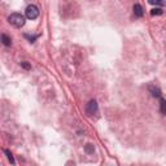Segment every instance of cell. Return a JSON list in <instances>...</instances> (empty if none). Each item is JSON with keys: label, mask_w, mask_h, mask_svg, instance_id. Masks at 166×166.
<instances>
[{"label": "cell", "mask_w": 166, "mask_h": 166, "mask_svg": "<svg viewBox=\"0 0 166 166\" xmlns=\"http://www.w3.org/2000/svg\"><path fill=\"white\" fill-rule=\"evenodd\" d=\"M8 21H9V24L11 25L20 29V27H22L25 25L26 18H25L24 15H21V13H12V15L8 17Z\"/></svg>", "instance_id": "6da1fadb"}, {"label": "cell", "mask_w": 166, "mask_h": 166, "mask_svg": "<svg viewBox=\"0 0 166 166\" xmlns=\"http://www.w3.org/2000/svg\"><path fill=\"white\" fill-rule=\"evenodd\" d=\"M25 16H26V18H29V20H35V18H38V16H39L38 7L34 5V4L27 5L26 11H25Z\"/></svg>", "instance_id": "7a4b0ae2"}, {"label": "cell", "mask_w": 166, "mask_h": 166, "mask_svg": "<svg viewBox=\"0 0 166 166\" xmlns=\"http://www.w3.org/2000/svg\"><path fill=\"white\" fill-rule=\"evenodd\" d=\"M86 112L90 116H94V114L98 113V103H96V100L88 101V104L86 105Z\"/></svg>", "instance_id": "3957f363"}, {"label": "cell", "mask_w": 166, "mask_h": 166, "mask_svg": "<svg viewBox=\"0 0 166 166\" xmlns=\"http://www.w3.org/2000/svg\"><path fill=\"white\" fill-rule=\"evenodd\" d=\"M134 15H135V17H138V18L143 17V15H144V11H143V8H141L140 4H135V5H134Z\"/></svg>", "instance_id": "277c9868"}, {"label": "cell", "mask_w": 166, "mask_h": 166, "mask_svg": "<svg viewBox=\"0 0 166 166\" xmlns=\"http://www.w3.org/2000/svg\"><path fill=\"white\" fill-rule=\"evenodd\" d=\"M149 92L153 98H161V90L156 86H149Z\"/></svg>", "instance_id": "5b68a950"}, {"label": "cell", "mask_w": 166, "mask_h": 166, "mask_svg": "<svg viewBox=\"0 0 166 166\" xmlns=\"http://www.w3.org/2000/svg\"><path fill=\"white\" fill-rule=\"evenodd\" d=\"M2 42H3V44H4V45H7V47H9V45L12 44L11 38H9V36H7L5 34H3V35H2Z\"/></svg>", "instance_id": "8992f818"}, {"label": "cell", "mask_w": 166, "mask_h": 166, "mask_svg": "<svg viewBox=\"0 0 166 166\" xmlns=\"http://www.w3.org/2000/svg\"><path fill=\"white\" fill-rule=\"evenodd\" d=\"M162 9H161V8H154V9H152V11H151V15L152 16H161V15H162Z\"/></svg>", "instance_id": "52a82bcc"}, {"label": "cell", "mask_w": 166, "mask_h": 166, "mask_svg": "<svg viewBox=\"0 0 166 166\" xmlns=\"http://www.w3.org/2000/svg\"><path fill=\"white\" fill-rule=\"evenodd\" d=\"M161 112L166 114V100L161 98Z\"/></svg>", "instance_id": "ba28073f"}, {"label": "cell", "mask_w": 166, "mask_h": 166, "mask_svg": "<svg viewBox=\"0 0 166 166\" xmlns=\"http://www.w3.org/2000/svg\"><path fill=\"white\" fill-rule=\"evenodd\" d=\"M5 154L8 156V160L11 161V164H15V158H13V156H12V153L9 152L8 149H5Z\"/></svg>", "instance_id": "9c48e42d"}, {"label": "cell", "mask_w": 166, "mask_h": 166, "mask_svg": "<svg viewBox=\"0 0 166 166\" xmlns=\"http://www.w3.org/2000/svg\"><path fill=\"white\" fill-rule=\"evenodd\" d=\"M86 151L88 152V153H94V145H92V144H87L86 145Z\"/></svg>", "instance_id": "30bf717a"}, {"label": "cell", "mask_w": 166, "mask_h": 166, "mask_svg": "<svg viewBox=\"0 0 166 166\" xmlns=\"http://www.w3.org/2000/svg\"><path fill=\"white\" fill-rule=\"evenodd\" d=\"M151 4H153V5H164V2H153V0H151V2H149Z\"/></svg>", "instance_id": "8fae6325"}, {"label": "cell", "mask_w": 166, "mask_h": 166, "mask_svg": "<svg viewBox=\"0 0 166 166\" xmlns=\"http://www.w3.org/2000/svg\"><path fill=\"white\" fill-rule=\"evenodd\" d=\"M22 66H24L25 69H30V65L29 64H26V62H22Z\"/></svg>", "instance_id": "7c38bea8"}]
</instances>
